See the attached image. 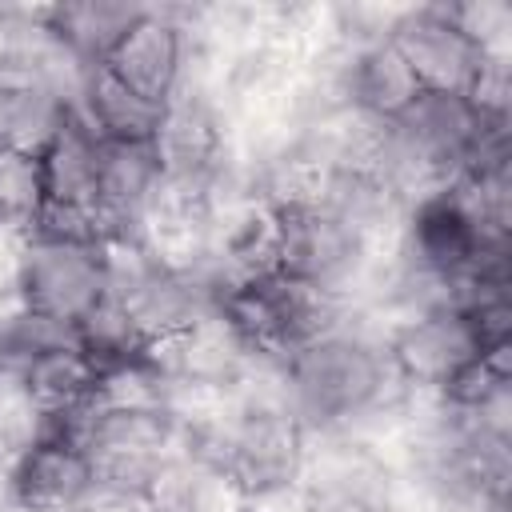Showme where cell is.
Wrapping results in <instances>:
<instances>
[{"instance_id": "14", "label": "cell", "mask_w": 512, "mask_h": 512, "mask_svg": "<svg viewBox=\"0 0 512 512\" xmlns=\"http://www.w3.org/2000/svg\"><path fill=\"white\" fill-rule=\"evenodd\" d=\"M40 172H44V200L48 204H68V208L96 212L100 136L72 112L60 124V132L48 140V148L40 152Z\"/></svg>"}, {"instance_id": "15", "label": "cell", "mask_w": 512, "mask_h": 512, "mask_svg": "<svg viewBox=\"0 0 512 512\" xmlns=\"http://www.w3.org/2000/svg\"><path fill=\"white\" fill-rule=\"evenodd\" d=\"M144 4H112V0H76V4H52L40 8V20L48 32L88 68L104 64L108 52L124 40V32L144 16Z\"/></svg>"}, {"instance_id": "8", "label": "cell", "mask_w": 512, "mask_h": 512, "mask_svg": "<svg viewBox=\"0 0 512 512\" xmlns=\"http://www.w3.org/2000/svg\"><path fill=\"white\" fill-rule=\"evenodd\" d=\"M296 496L304 512H388L392 476L372 444L324 436V448H308Z\"/></svg>"}, {"instance_id": "18", "label": "cell", "mask_w": 512, "mask_h": 512, "mask_svg": "<svg viewBox=\"0 0 512 512\" xmlns=\"http://www.w3.org/2000/svg\"><path fill=\"white\" fill-rule=\"evenodd\" d=\"M44 208V172L40 156L0 144V232L24 236Z\"/></svg>"}, {"instance_id": "16", "label": "cell", "mask_w": 512, "mask_h": 512, "mask_svg": "<svg viewBox=\"0 0 512 512\" xmlns=\"http://www.w3.org/2000/svg\"><path fill=\"white\" fill-rule=\"evenodd\" d=\"M72 112L100 136V140H152L160 128V104L128 92L104 64L88 68L76 92Z\"/></svg>"}, {"instance_id": "1", "label": "cell", "mask_w": 512, "mask_h": 512, "mask_svg": "<svg viewBox=\"0 0 512 512\" xmlns=\"http://www.w3.org/2000/svg\"><path fill=\"white\" fill-rule=\"evenodd\" d=\"M408 392L384 340L368 328H348L344 316L284 360V396L308 436H348L372 416H392Z\"/></svg>"}, {"instance_id": "3", "label": "cell", "mask_w": 512, "mask_h": 512, "mask_svg": "<svg viewBox=\"0 0 512 512\" xmlns=\"http://www.w3.org/2000/svg\"><path fill=\"white\" fill-rule=\"evenodd\" d=\"M492 260H508V232L488 228L452 184L420 192L404 212L396 264L448 288L452 304L456 288Z\"/></svg>"}, {"instance_id": "20", "label": "cell", "mask_w": 512, "mask_h": 512, "mask_svg": "<svg viewBox=\"0 0 512 512\" xmlns=\"http://www.w3.org/2000/svg\"><path fill=\"white\" fill-rule=\"evenodd\" d=\"M236 512H264V508H236Z\"/></svg>"}, {"instance_id": "6", "label": "cell", "mask_w": 512, "mask_h": 512, "mask_svg": "<svg viewBox=\"0 0 512 512\" xmlns=\"http://www.w3.org/2000/svg\"><path fill=\"white\" fill-rule=\"evenodd\" d=\"M276 220V272L296 276L336 300L352 284L364 280L372 244L336 220L316 200H292V204H268Z\"/></svg>"}, {"instance_id": "7", "label": "cell", "mask_w": 512, "mask_h": 512, "mask_svg": "<svg viewBox=\"0 0 512 512\" xmlns=\"http://www.w3.org/2000/svg\"><path fill=\"white\" fill-rule=\"evenodd\" d=\"M396 376L412 392H440L464 364L484 356V344L464 308H424L392 324L384 336Z\"/></svg>"}, {"instance_id": "5", "label": "cell", "mask_w": 512, "mask_h": 512, "mask_svg": "<svg viewBox=\"0 0 512 512\" xmlns=\"http://www.w3.org/2000/svg\"><path fill=\"white\" fill-rule=\"evenodd\" d=\"M12 288L24 308L64 324H80L108 292L104 244L16 236Z\"/></svg>"}, {"instance_id": "4", "label": "cell", "mask_w": 512, "mask_h": 512, "mask_svg": "<svg viewBox=\"0 0 512 512\" xmlns=\"http://www.w3.org/2000/svg\"><path fill=\"white\" fill-rule=\"evenodd\" d=\"M308 460V432L288 404L240 400L220 420L212 440V468L236 488L240 500H272L296 492Z\"/></svg>"}, {"instance_id": "11", "label": "cell", "mask_w": 512, "mask_h": 512, "mask_svg": "<svg viewBox=\"0 0 512 512\" xmlns=\"http://www.w3.org/2000/svg\"><path fill=\"white\" fill-rule=\"evenodd\" d=\"M336 88L344 108L376 124H396L424 92L416 72L388 36L368 44H344L336 52Z\"/></svg>"}, {"instance_id": "9", "label": "cell", "mask_w": 512, "mask_h": 512, "mask_svg": "<svg viewBox=\"0 0 512 512\" xmlns=\"http://www.w3.org/2000/svg\"><path fill=\"white\" fill-rule=\"evenodd\" d=\"M388 40L396 52L408 60L424 92H456L468 96L472 80L480 76L484 52L452 24L444 4H424V8H400Z\"/></svg>"}, {"instance_id": "2", "label": "cell", "mask_w": 512, "mask_h": 512, "mask_svg": "<svg viewBox=\"0 0 512 512\" xmlns=\"http://www.w3.org/2000/svg\"><path fill=\"white\" fill-rule=\"evenodd\" d=\"M216 316L236 332L252 356L288 360L316 336L332 332L344 316V300L284 276L276 268L232 280L216 296Z\"/></svg>"}, {"instance_id": "13", "label": "cell", "mask_w": 512, "mask_h": 512, "mask_svg": "<svg viewBox=\"0 0 512 512\" xmlns=\"http://www.w3.org/2000/svg\"><path fill=\"white\" fill-rule=\"evenodd\" d=\"M152 148L168 180H208L228 152L216 104L200 88H176V96L160 112Z\"/></svg>"}, {"instance_id": "19", "label": "cell", "mask_w": 512, "mask_h": 512, "mask_svg": "<svg viewBox=\"0 0 512 512\" xmlns=\"http://www.w3.org/2000/svg\"><path fill=\"white\" fill-rule=\"evenodd\" d=\"M452 24L484 52V56H508L512 36V4L504 0H468V4H444Z\"/></svg>"}, {"instance_id": "17", "label": "cell", "mask_w": 512, "mask_h": 512, "mask_svg": "<svg viewBox=\"0 0 512 512\" xmlns=\"http://www.w3.org/2000/svg\"><path fill=\"white\" fill-rule=\"evenodd\" d=\"M20 384H24L28 400L36 404V412L76 408V404L92 400L96 364L80 348H52V352L32 356L20 368Z\"/></svg>"}, {"instance_id": "10", "label": "cell", "mask_w": 512, "mask_h": 512, "mask_svg": "<svg viewBox=\"0 0 512 512\" xmlns=\"http://www.w3.org/2000/svg\"><path fill=\"white\" fill-rule=\"evenodd\" d=\"M184 64H188V36L172 20L168 8H148L104 60V68L128 92H136L160 108L184 84Z\"/></svg>"}, {"instance_id": "12", "label": "cell", "mask_w": 512, "mask_h": 512, "mask_svg": "<svg viewBox=\"0 0 512 512\" xmlns=\"http://www.w3.org/2000/svg\"><path fill=\"white\" fill-rule=\"evenodd\" d=\"M92 456L68 440H32L8 472L16 512H76L92 496Z\"/></svg>"}]
</instances>
